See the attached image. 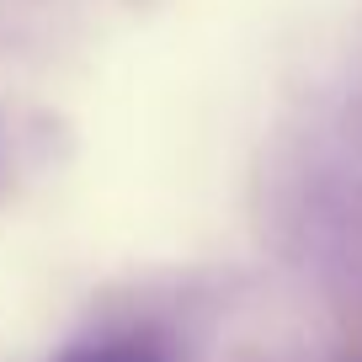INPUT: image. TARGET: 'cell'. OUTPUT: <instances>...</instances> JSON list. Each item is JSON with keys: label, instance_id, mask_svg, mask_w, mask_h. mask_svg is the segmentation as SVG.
Instances as JSON below:
<instances>
[{"label": "cell", "instance_id": "6da1fadb", "mask_svg": "<svg viewBox=\"0 0 362 362\" xmlns=\"http://www.w3.org/2000/svg\"><path fill=\"white\" fill-rule=\"evenodd\" d=\"M54 362H170L165 346L149 336H96V341H75L64 346Z\"/></svg>", "mask_w": 362, "mask_h": 362}, {"label": "cell", "instance_id": "7a4b0ae2", "mask_svg": "<svg viewBox=\"0 0 362 362\" xmlns=\"http://www.w3.org/2000/svg\"><path fill=\"white\" fill-rule=\"evenodd\" d=\"M6 160H11V128L0 117V192H6Z\"/></svg>", "mask_w": 362, "mask_h": 362}]
</instances>
